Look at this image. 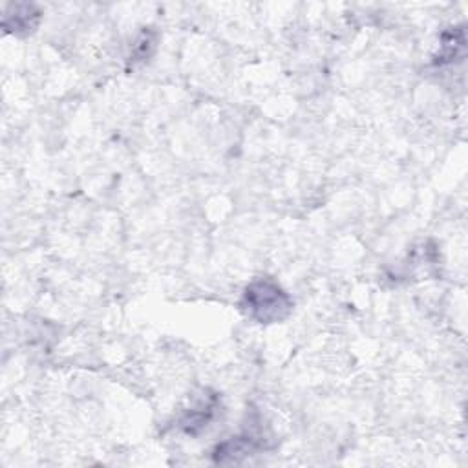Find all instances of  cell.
I'll return each mask as SVG.
<instances>
[{
	"label": "cell",
	"instance_id": "6da1fadb",
	"mask_svg": "<svg viewBox=\"0 0 468 468\" xmlns=\"http://www.w3.org/2000/svg\"><path fill=\"white\" fill-rule=\"evenodd\" d=\"M243 307L260 324H272L285 318L292 309L289 294L272 280H256L243 292Z\"/></svg>",
	"mask_w": 468,
	"mask_h": 468
},
{
	"label": "cell",
	"instance_id": "7a4b0ae2",
	"mask_svg": "<svg viewBox=\"0 0 468 468\" xmlns=\"http://www.w3.org/2000/svg\"><path fill=\"white\" fill-rule=\"evenodd\" d=\"M446 37H450V40L444 38L441 55L437 58L439 64L452 62V60H455V57H463V53H464V33L461 27H453V31H450Z\"/></svg>",
	"mask_w": 468,
	"mask_h": 468
}]
</instances>
